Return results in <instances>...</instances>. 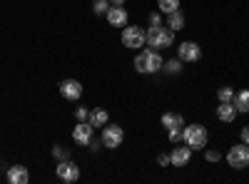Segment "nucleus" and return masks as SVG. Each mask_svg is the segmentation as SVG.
I'll use <instances>...</instances> for the list:
<instances>
[{
	"mask_svg": "<svg viewBox=\"0 0 249 184\" xmlns=\"http://www.w3.org/2000/svg\"><path fill=\"white\" fill-rule=\"evenodd\" d=\"M60 95L65 100H70V102H75V100L82 97V85L77 83V80H62L60 83Z\"/></svg>",
	"mask_w": 249,
	"mask_h": 184,
	"instance_id": "9d476101",
	"label": "nucleus"
},
{
	"mask_svg": "<svg viewBox=\"0 0 249 184\" xmlns=\"http://www.w3.org/2000/svg\"><path fill=\"white\" fill-rule=\"evenodd\" d=\"M167 28H172L175 33L184 28V15H182L179 10H175V13H170V15H167Z\"/></svg>",
	"mask_w": 249,
	"mask_h": 184,
	"instance_id": "a211bd4d",
	"label": "nucleus"
},
{
	"mask_svg": "<svg viewBox=\"0 0 249 184\" xmlns=\"http://www.w3.org/2000/svg\"><path fill=\"white\" fill-rule=\"evenodd\" d=\"M110 5H124V0H110Z\"/></svg>",
	"mask_w": 249,
	"mask_h": 184,
	"instance_id": "c756f323",
	"label": "nucleus"
},
{
	"mask_svg": "<svg viewBox=\"0 0 249 184\" xmlns=\"http://www.w3.org/2000/svg\"><path fill=\"white\" fill-rule=\"evenodd\" d=\"M122 139H124L122 127H117V125H105V127H102V147L117 150L122 145Z\"/></svg>",
	"mask_w": 249,
	"mask_h": 184,
	"instance_id": "0eeeda50",
	"label": "nucleus"
},
{
	"mask_svg": "<svg viewBox=\"0 0 249 184\" xmlns=\"http://www.w3.org/2000/svg\"><path fill=\"white\" fill-rule=\"evenodd\" d=\"M55 174H57V179H60V182H65V184H75V182L80 179V167L75 165V162H70V159H62V162H57Z\"/></svg>",
	"mask_w": 249,
	"mask_h": 184,
	"instance_id": "423d86ee",
	"label": "nucleus"
},
{
	"mask_svg": "<svg viewBox=\"0 0 249 184\" xmlns=\"http://www.w3.org/2000/svg\"><path fill=\"white\" fill-rule=\"evenodd\" d=\"M75 117H77V122H88L90 119V110L88 107H77L75 110Z\"/></svg>",
	"mask_w": 249,
	"mask_h": 184,
	"instance_id": "393cba45",
	"label": "nucleus"
},
{
	"mask_svg": "<svg viewBox=\"0 0 249 184\" xmlns=\"http://www.w3.org/2000/svg\"><path fill=\"white\" fill-rule=\"evenodd\" d=\"M232 105L237 107V112H249V90L234 92V100H232Z\"/></svg>",
	"mask_w": 249,
	"mask_h": 184,
	"instance_id": "f3484780",
	"label": "nucleus"
},
{
	"mask_svg": "<svg viewBox=\"0 0 249 184\" xmlns=\"http://www.w3.org/2000/svg\"><path fill=\"white\" fill-rule=\"evenodd\" d=\"M157 8L162 15H170V13L179 10V0H157Z\"/></svg>",
	"mask_w": 249,
	"mask_h": 184,
	"instance_id": "6ab92c4d",
	"label": "nucleus"
},
{
	"mask_svg": "<svg viewBox=\"0 0 249 184\" xmlns=\"http://www.w3.org/2000/svg\"><path fill=\"white\" fill-rule=\"evenodd\" d=\"M5 177H8V182H10V184H28V179H30V174H28V169H25L23 165L10 167Z\"/></svg>",
	"mask_w": 249,
	"mask_h": 184,
	"instance_id": "ddd939ff",
	"label": "nucleus"
},
{
	"mask_svg": "<svg viewBox=\"0 0 249 184\" xmlns=\"http://www.w3.org/2000/svg\"><path fill=\"white\" fill-rule=\"evenodd\" d=\"M227 165L232 169H244L249 167V145H234L230 152H227Z\"/></svg>",
	"mask_w": 249,
	"mask_h": 184,
	"instance_id": "20e7f679",
	"label": "nucleus"
},
{
	"mask_svg": "<svg viewBox=\"0 0 249 184\" xmlns=\"http://www.w3.org/2000/svg\"><path fill=\"white\" fill-rule=\"evenodd\" d=\"M122 45L130 48V50L144 48V30L137 28V25H124L122 28Z\"/></svg>",
	"mask_w": 249,
	"mask_h": 184,
	"instance_id": "39448f33",
	"label": "nucleus"
},
{
	"mask_svg": "<svg viewBox=\"0 0 249 184\" xmlns=\"http://www.w3.org/2000/svg\"><path fill=\"white\" fill-rule=\"evenodd\" d=\"M167 132H170V134H167L170 142H184V127H182V130H167Z\"/></svg>",
	"mask_w": 249,
	"mask_h": 184,
	"instance_id": "b1692460",
	"label": "nucleus"
},
{
	"mask_svg": "<svg viewBox=\"0 0 249 184\" xmlns=\"http://www.w3.org/2000/svg\"><path fill=\"white\" fill-rule=\"evenodd\" d=\"M88 122H90L92 127H100V130H102V127L110 122V115H107L105 107H97V110H90V119H88Z\"/></svg>",
	"mask_w": 249,
	"mask_h": 184,
	"instance_id": "dca6fc26",
	"label": "nucleus"
},
{
	"mask_svg": "<svg viewBox=\"0 0 249 184\" xmlns=\"http://www.w3.org/2000/svg\"><path fill=\"white\" fill-rule=\"evenodd\" d=\"M144 45L152 48V50H162V48H172L175 45V30L167 25H160V28H150L144 33Z\"/></svg>",
	"mask_w": 249,
	"mask_h": 184,
	"instance_id": "f257e3e1",
	"label": "nucleus"
},
{
	"mask_svg": "<svg viewBox=\"0 0 249 184\" xmlns=\"http://www.w3.org/2000/svg\"><path fill=\"white\" fill-rule=\"evenodd\" d=\"M157 162H160L162 167H167V165H170V154H160V157H157Z\"/></svg>",
	"mask_w": 249,
	"mask_h": 184,
	"instance_id": "c85d7f7f",
	"label": "nucleus"
},
{
	"mask_svg": "<svg viewBox=\"0 0 249 184\" xmlns=\"http://www.w3.org/2000/svg\"><path fill=\"white\" fill-rule=\"evenodd\" d=\"M190 159H192V150L190 147H175L172 154H170V165L175 167H184V165H190Z\"/></svg>",
	"mask_w": 249,
	"mask_h": 184,
	"instance_id": "f8f14e48",
	"label": "nucleus"
},
{
	"mask_svg": "<svg viewBox=\"0 0 249 184\" xmlns=\"http://www.w3.org/2000/svg\"><path fill=\"white\" fill-rule=\"evenodd\" d=\"M177 57L182 60V63H197V60L202 57V48L197 43H192V40H184V43H179V48H177Z\"/></svg>",
	"mask_w": 249,
	"mask_h": 184,
	"instance_id": "1a4fd4ad",
	"label": "nucleus"
},
{
	"mask_svg": "<svg viewBox=\"0 0 249 184\" xmlns=\"http://www.w3.org/2000/svg\"><path fill=\"white\" fill-rule=\"evenodd\" d=\"M207 130L202 125H190V127H184V145L190 147V150H204L207 147Z\"/></svg>",
	"mask_w": 249,
	"mask_h": 184,
	"instance_id": "7ed1b4c3",
	"label": "nucleus"
},
{
	"mask_svg": "<svg viewBox=\"0 0 249 184\" xmlns=\"http://www.w3.org/2000/svg\"><path fill=\"white\" fill-rule=\"evenodd\" d=\"M92 10H95V15H107L110 0H95V3H92Z\"/></svg>",
	"mask_w": 249,
	"mask_h": 184,
	"instance_id": "4be33fe9",
	"label": "nucleus"
},
{
	"mask_svg": "<svg viewBox=\"0 0 249 184\" xmlns=\"http://www.w3.org/2000/svg\"><path fill=\"white\" fill-rule=\"evenodd\" d=\"M160 25H164L162 17H160V13H152V15H150V28H160Z\"/></svg>",
	"mask_w": 249,
	"mask_h": 184,
	"instance_id": "a878e982",
	"label": "nucleus"
},
{
	"mask_svg": "<svg viewBox=\"0 0 249 184\" xmlns=\"http://www.w3.org/2000/svg\"><path fill=\"white\" fill-rule=\"evenodd\" d=\"M237 115L239 112H237V107L232 105V102H219V107H217V119L219 122H234Z\"/></svg>",
	"mask_w": 249,
	"mask_h": 184,
	"instance_id": "2eb2a0df",
	"label": "nucleus"
},
{
	"mask_svg": "<svg viewBox=\"0 0 249 184\" xmlns=\"http://www.w3.org/2000/svg\"><path fill=\"white\" fill-rule=\"evenodd\" d=\"M92 137H95V127L90 125V122H77L75 130H72V142H75V145L88 147L92 142Z\"/></svg>",
	"mask_w": 249,
	"mask_h": 184,
	"instance_id": "6e6552de",
	"label": "nucleus"
},
{
	"mask_svg": "<svg viewBox=\"0 0 249 184\" xmlns=\"http://www.w3.org/2000/svg\"><path fill=\"white\" fill-rule=\"evenodd\" d=\"M162 65H164V60H162L160 50H152V48L135 57V70L140 75H155V72L162 70Z\"/></svg>",
	"mask_w": 249,
	"mask_h": 184,
	"instance_id": "f03ea898",
	"label": "nucleus"
},
{
	"mask_svg": "<svg viewBox=\"0 0 249 184\" xmlns=\"http://www.w3.org/2000/svg\"><path fill=\"white\" fill-rule=\"evenodd\" d=\"M162 127L164 130H182L184 127V117L179 112H164L162 115Z\"/></svg>",
	"mask_w": 249,
	"mask_h": 184,
	"instance_id": "4468645a",
	"label": "nucleus"
},
{
	"mask_svg": "<svg viewBox=\"0 0 249 184\" xmlns=\"http://www.w3.org/2000/svg\"><path fill=\"white\" fill-rule=\"evenodd\" d=\"M182 65H184V63L177 57V60H167L162 67H164V72H170V75H179V72H182Z\"/></svg>",
	"mask_w": 249,
	"mask_h": 184,
	"instance_id": "aec40b11",
	"label": "nucleus"
},
{
	"mask_svg": "<svg viewBox=\"0 0 249 184\" xmlns=\"http://www.w3.org/2000/svg\"><path fill=\"white\" fill-rule=\"evenodd\" d=\"M204 157H207V162H219V157H222V154H219L217 150H207V152H204Z\"/></svg>",
	"mask_w": 249,
	"mask_h": 184,
	"instance_id": "bb28decb",
	"label": "nucleus"
},
{
	"mask_svg": "<svg viewBox=\"0 0 249 184\" xmlns=\"http://www.w3.org/2000/svg\"><path fill=\"white\" fill-rule=\"evenodd\" d=\"M239 137H242V142H244V145H249V127H242Z\"/></svg>",
	"mask_w": 249,
	"mask_h": 184,
	"instance_id": "cd10ccee",
	"label": "nucleus"
},
{
	"mask_svg": "<svg viewBox=\"0 0 249 184\" xmlns=\"http://www.w3.org/2000/svg\"><path fill=\"white\" fill-rule=\"evenodd\" d=\"M53 154H55V159H57V162L70 159V150H68V147H62V145H55V147H53Z\"/></svg>",
	"mask_w": 249,
	"mask_h": 184,
	"instance_id": "5701e85b",
	"label": "nucleus"
},
{
	"mask_svg": "<svg viewBox=\"0 0 249 184\" xmlns=\"http://www.w3.org/2000/svg\"><path fill=\"white\" fill-rule=\"evenodd\" d=\"M217 100H219V102H232V100H234V90L227 87V85L219 87V90H217Z\"/></svg>",
	"mask_w": 249,
	"mask_h": 184,
	"instance_id": "412c9836",
	"label": "nucleus"
},
{
	"mask_svg": "<svg viewBox=\"0 0 249 184\" xmlns=\"http://www.w3.org/2000/svg\"><path fill=\"white\" fill-rule=\"evenodd\" d=\"M105 17H107V23L112 28H124L127 25V10H124V5H110Z\"/></svg>",
	"mask_w": 249,
	"mask_h": 184,
	"instance_id": "9b49d317",
	"label": "nucleus"
}]
</instances>
